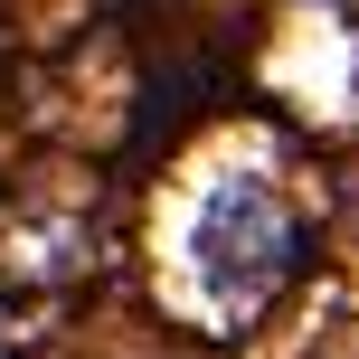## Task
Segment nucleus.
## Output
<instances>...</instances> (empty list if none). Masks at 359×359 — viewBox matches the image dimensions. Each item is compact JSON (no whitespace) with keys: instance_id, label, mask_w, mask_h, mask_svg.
<instances>
[{"instance_id":"obj_1","label":"nucleus","mask_w":359,"mask_h":359,"mask_svg":"<svg viewBox=\"0 0 359 359\" xmlns=\"http://www.w3.org/2000/svg\"><path fill=\"white\" fill-rule=\"evenodd\" d=\"M189 255H198V274L246 312V303H265V293L303 265V236H293V217L265 198V180H227V189L198 208Z\"/></svg>"}]
</instances>
